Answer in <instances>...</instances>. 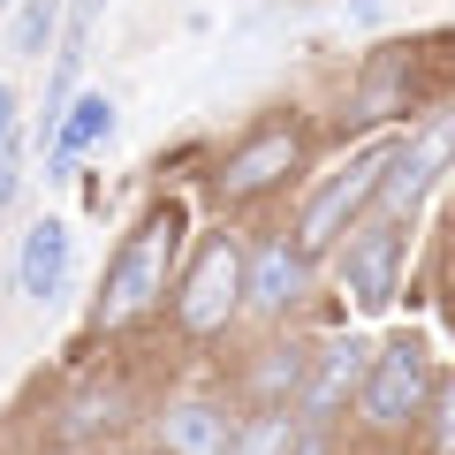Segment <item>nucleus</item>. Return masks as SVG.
Wrapping results in <instances>:
<instances>
[{"label":"nucleus","mask_w":455,"mask_h":455,"mask_svg":"<svg viewBox=\"0 0 455 455\" xmlns=\"http://www.w3.org/2000/svg\"><path fill=\"white\" fill-rule=\"evenodd\" d=\"M175 251H182V212H175V205H160V212H152V220L130 235V243L114 251L107 281H99V319L122 326V319H137V311L160 304V296H167V266H175Z\"/></svg>","instance_id":"1"},{"label":"nucleus","mask_w":455,"mask_h":455,"mask_svg":"<svg viewBox=\"0 0 455 455\" xmlns=\"http://www.w3.org/2000/svg\"><path fill=\"white\" fill-rule=\"evenodd\" d=\"M387 152H395V145H364L357 160L341 167V175H326V182H319V197H311L304 220H296V251H304V259H311V251H334L341 235H349V220H357V212L379 197Z\"/></svg>","instance_id":"2"},{"label":"nucleus","mask_w":455,"mask_h":455,"mask_svg":"<svg viewBox=\"0 0 455 455\" xmlns=\"http://www.w3.org/2000/svg\"><path fill=\"white\" fill-rule=\"evenodd\" d=\"M448 160H455V107H440L418 137H403V145L387 152V175H379V205H387V220L418 212V197L433 190V175Z\"/></svg>","instance_id":"3"},{"label":"nucleus","mask_w":455,"mask_h":455,"mask_svg":"<svg viewBox=\"0 0 455 455\" xmlns=\"http://www.w3.org/2000/svg\"><path fill=\"white\" fill-rule=\"evenodd\" d=\"M235 304H243V251L235 243H205L197 266H190V281H182V296H175L182 326H190V334H212V326H228Z\"/></svg>","instance_id":"4"},{"label":"nucleus","mask_w":455,"mask_h":455,"mask_svg":"<svg viewBox=\"0 0 455 455\" xmlns=\"http://www.w3.org/2000/svg\"><path fill=\"white\" fill-rule=\"evenodd\" d=\"M425 403V349L418 341H387L372 364H364V418L379 425V433H395V425H410Z\"/></svg>","instance_id":"5"},{"label":"nucleus","mask_w":455,"mask_h":455,"mask_svg":"<svg viewBox=\"0 0 455 455\" xmlns=\"http://www.w3.org/2000/svg\"><path fill=\"white\" fill-rule=\"evenodd\" d=\"M395 281H403V228L395 220L357 228V235H349V259H341V289L357 296V311H387Z\"/></svg>","instance_id":"6"},{"label":"nucleus","mask_w":455,"mask_h":455,"mask_svg":"<svg viewBox=\"0 0 455 455\" xmlns=\"http://www.w3.org/2000/svg\"><path fill=\"white\" fill-rule=\"evenodd\" d=\"M61 281H68V228L61 220H31V228H23V259H16L23 304H53Z\"/></svg>","instance_id":"7"},{"label":"nucleus","mask_w":455,"mask_h":455,"mask_svg":"<svg viewBox=\"0 0 455 455\" xmlns=\"http://www.w3.org/2000/svg\"><path fill=\"white\" fill-rule=\"evenodd\" d=\"M296 296H304V251L266 243L259 259L243 266V304H251V311H266V319H281Z\"/></svg>","instance_id":"8"},{"label":"nucleus","mask_w":455,"mask_h":455,"mask_svg":"<svg viewBox=\"0 0 455 455\" xmlns=\"http://www.w3.org/2000/svg\"><path fill=\"white\" fill-rule=\"evenodd\" d=\"M289 167H296V137H289V130H266L259 145H243L235 160H228L220 190H228V197H259L266 182H281Z\"/></svg>","instance_id":"9"},{"label":"nucleus","mask_w":455,"mask_h":455,"mask_svg":"<svg viewBox=\"0 0 455 455\" xmlns=\"http://www.w3.org/2000/svg\"><path fill=\"white\" fill-rule=\"evenodd\" d=\"M364 364L372 357H364L357 341H334V349L319 357V379L304 387V418H334V410L349 403V387H364Z\"/></svg>","instance_id":"10"},{"label":"nucleus","mask_w":455,"mask_h":455,"mask_svg":"<svg viewBox=\"0 0 455 455\" xmlns=\"http://www.w3.org/2000/svg\"><path fill=\"white\" fill-rule=\"evenodd\" d=\"M107 130H114V99H107V92L68 99V107H61V122H53V167H68L76 152H92Z\"/></svg>","instance_id":"11"},{"label":"nucleus","mask_w":455,"mask_h":455,"mask_svg":"<svg viewBox=\"0 0 455 455\" xmlns=\"http://www.w3.org/2000/svg\"><path fill=\"white\" fill-rule=\"evenodd\" d=\"M160 440H167V455H228V418L205 403H182L160 418Z\"/></svg>","instance_id":"12"},{"label":"nucleus","mask_w":455,"mask_h":455,"mask_svg":"<svg viewBox=\"0 0 455 455\" xmlns=\"http://www.w3.org/2000/svg\"><path fill=\"white\" fill-rule=\"evenodd\" d=\"M61 38V0H23L8 23V53L16 61H46V46Z\"/></svg>","instance_id":"13"},{"label":"nucleus","mask_w":455,"mask_h":455,"mask_svg":"<svg viewBox=\"0 0 455 455\" xmlns=\"http://www.w3.org/2000/svg\"><path fill=\"white\" fill-rule=\"evenodd\" d=\"M289 440H296V418L289 410H266L243 440H228V455H289Z\"/></svg>","instance_id":"14"},{"label":"nucleus","mask_w":455,"mask_h":455,"mask_svg":"<svg viewBox=\"0 0 455 455\" xmlns=\"http://www.w3.org/2000/svg\"><path fill=\"white\" fill-rule=\"evenodd\" d=\"M433 455H455V379L433 387Z\"/></svg>","instance_id":"15"},{"label":"nucleus","mask_w":455,"mask_h":455,"mask_svg":"<svg viewBox=\"0 0 455 455\" xmlns=\"http://www.w3.org/2000/svg\"><path fill=\"white\" fill-rule=\"evenodd\" d=\"M296 379H304V357H296V349H281V364H266V379H259V387H266V395H289Z\"/></svg>","instance_id":"16"},{"label":"nucleus","mask_w":455,"mask_h":455,"mask_svg":"<svg viewBox=\"0 0 455 455\" xmlns=\"http://www.w3.org/2000/svg\"><path fill=\"white\" fill-rule=\"evenodd\" d=\"M16 197V160H0V205Z\"/></svg>","instance_id":"17"},{"label":"nucleus","mask_w":455,"mask_h":455,"mask_svg":"<svg viewBox=\"0 0 455 455\" xmlns=\"http://www.w3.org/2000/svg\"><path fill=\"white\" fill-rule=\"evenodd\" d=\"M8 114H16V92H8V84H0V137H8Z\"/></svg>","instance_id":"18"},{"label":"nucleus","mask_w":455,"mask_h":455,"mask_svg":"<svg viewBox=\"0 0 455 455\" xmlns=\"http://www.w3.org/2000/svg\"><path fill=\"white\" fill-rule=\"evenodd\" d=\"M0 8H8V0H0Z\"/></svg>","instance_id":"19"}]
</instances>
